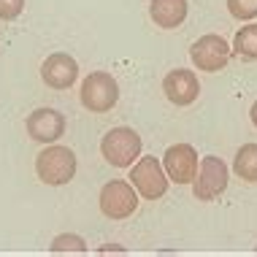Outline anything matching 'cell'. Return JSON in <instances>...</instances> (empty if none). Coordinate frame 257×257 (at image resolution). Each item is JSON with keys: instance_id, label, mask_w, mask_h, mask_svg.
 I'll return each mask as SVG.
<instances>
[{"instance_id": "obj_1", "label": "cell", "mask_w": 257, "mask_h": 257, "mask_svg": "<svg viewBox=\"0 0 257 257\" xmlns=\"http://www.w3.org/2000/svg\"><path fill=\"white\" fill-rule=\"evenodd\" d=\"M36 173L44 184L62 187L76 176V155L73 149L60 147L57 141L46 144V149L36 157Z\"/></svg>"}, {"instance_id": "obj_13", "label": "cell", "mask_w": 257, "mask_h": 257, "mask_svg": "<svg viewBox=\"0 0 257 257\" xmlns=\"http://www.w3.org/2000/svg\"><path fill=\"white\" fill-rule=\"evenodd\" d=\"M233 171L244 182H257V144H244V147L235 152Z\"/></svg>"}, {"instance_id": "obj_16", "label": "cell", "mask_w": 257, "mask_h": 257, "mask_svg": "<svg viewBox=\"0 0 257 257\" xmlns=\"http://www.w3.org/2000/svg\"><path fill=\"white\" fill-rule=\"evenodd\" d=\"M227 11L238 22H252L257 17V0H227Z\"/></svg>"}, {"instance_id": "obj_8", "label": "cell", "mask_w": 257, "mask_h": 257, "mask_svg": "<svg viewBox=\"0 0 257 257\" xmlns=\"http://www.w3.org/2000/svg\"><path fill=\"white\" fill-rule=\"evenodd\" d=\"M25 130L33 141L54 144L62 138V133H65V116H62L57 108H36L33 114H27Z\"/></svg>"}, {"instance_id": "obj_11", "label": "cell", "mask_w": 257, "mask_h": 257, "mask_svg": "<svg viewBox=\"0 0 257 257\" xmlns=\"http://www.w3.org/2000/svg\"><path fill=\"white\" fill-rule=\"evenodd\" d=\"M163 92L173 106H190V103H195L198 95H200L198 76L192 71H187V68H176V71L165 73Z\"/></svg>"}, {"instance_id": "obj_2", "label": "cell", "mask_w": 257, "mask_h": 257, "mask_svg": "<svg viewBox=\"0 0 257 257\" xmlns=\"http://www.w3.org/2000/svg\"><path fill=\"white\" fill-rule=\"evenodd\" d=\"M100 155L114 168H130L141 157V136L133 127H114L103 136Z\"/></svg>"}, {"instance_id": "obj_3", "label": "cell", "mask_w": 257, "mask_h": 257, "mask_svg": "<svg viewBox=\"0 0 257 257\" xmlns=\"http://www.w3.org/2000/svg\"><path fill=\"white\" fill-rule=\"evenodd\" d=\"M81 106L87 111H92V114H106L116 106V100H119V84H116V79L106 71H95L89 73L84 81H81Z\"/></svg>"}, {"instance_id": "obj_6", "label": "cell", "mask_w": 257, "mask_h": 257, "mask_svg": "<svg viewBox=\"0 0 257 257\" xmlns=\"http://www.w3.org/2000/svg\"><path fill=\"white\" fill-rule=\"evenodd\" d=\"M100 211L103 217L108 219H127L136 214L138 208V192L130 182H122V179H114V182L103 184L100 190Z\"/></svg>"}, {"instance_id": "obj_20", "label": "cell", "mask_w": 257, "mask_h": 257, "mask_svg": "<svg viewBox=\"0 0 257 257\" xmlns=\"http://www.w3.org/2000/svg\"><path fill=\"white\" fill-rule=\"evenodd\" d=\"M254 252H257V246H254Z\"/></svg>"}, {"instance_id": "obj_7", "label": "cell", "mask_w": 257, "mask_h": 257, "mask_svg": "<svg viewBox=\"0 0 257 257\" xmlns=\"http://www.w3.org/2000/svg\"><path fill=\"white\" fill-rule=\"evenodd\" d=\"M190 60L198 71L217 73L227 65V60H230V46H227V41L222 36L208 33V36H200L195 44L190 46Z\"/></svg>"}, {"instance_id": "obj_9", "label": "cell", "mask_w": 257, "mask_h": 257, "mask_svg": "<svg viewBox=\"0 0 257 257\" xmlns=\"http://www.w3.org/2000/svg\"><path fill=\"white\" fill-rule=\"evenodd\" d=\"M163 168L168 173V182L176 184H192L198 173V152L190 144H176L168 147V152L163 155Z\"/></svg>"}, {"instance_id": "obj_4", "label": "cell", "mask_w": 257, "mask_h": 257, "mask_svg": "<svg viewBox=\"0 0 257 257\" xmlns=\"http://www.w3.org/2000/svg\"><path fill=\"white\" fill-rule=\"evenodd\" d=\"M130 184L144 200H157L168 192V173L157 157H138L130 165Z\"/></svg>"}, {"instance_id": "obj_17", "label": "cell", "mask_w": 257, "mask_h": 257, "mask_svg": "<svg viewBox=\"0 0 257 257\" xmlns=\"http://www.w3.org/2000/svg\"><path fill=\"white\" fill-rule=\"evenodd\" d=\"M22 11H25V0H0V19L3 22L17 19Z\"/></svg>"}, {"instance_id": "obj_12", "label": "cell", "mask_w": 257, "mask_h": 257, "mask_svg": "<svg viewBox=\"0 0 257 257\" xmlns=\"http://www.w3.org/2000/svg\"><path fill=\"white\" fill-rule=\"evenodd\" d=\"M152 22L163 30H173L187 19V0H152L149 3Z\"/></svg>"}, {"instance_id": "obj_19", "label": "cell", "mask_w": 257, "mask_h": 257, "mask_svg": "<svg viewBox=\"0 0 257 257\" xmlns=\"http://www.w3.org/2000/svg\"><path fill=\"white\" fill-rule=\"evenodd\" d=\"M249 116H252V124L257 127V100H254V106H252V111H249Z\"/></svg>"}, {"instance_id": "obj_18", "label": "cell", "mask_w": 257, "mask_h": 257, "mask_svg": "<svg viewBox=\"0 0 257 257\" xmlns=\"http://www.w3.org/2000/svg\"><path fill=\"white\" fill-rule=\"evenodd\" d=\"M98 252H100V254H108V252H114V254H124V246H119V244H106V246H100Z\"/></svg>"}, {"instance_id": "obj_10", "label": "cell", "mask_w": 257, "mask_h": 257, "mask_svg": "<svg viewBox=\"0 0 257 257\" xmlns=\"http://www.w3.org/2000/svg\"><path fill=\"white\" fill-rule=\"evenodd\" d=\"M41 79H44V84L52 87V89H68V87L76 84V79H79V62L65 52H54L44 60V65H41Z\"/></svg>"}, {"instance_id": "obj_14", "label": "cell", "mask_w": 257, "mask_h": 257, "mask_svg": "<svg viewBox=\"0 0 257 257\" xmlns=\"http://www.w3.org/2000/svg\"><path fill=\"white\" fill-rule=\"evenodd\" d=\"M233 49H235L238 57H244V60H257V25L254 22L244 25L238 33H235Z\"/></svg>"}, {"instance_id": "obj_5", "label": "cell", "mask_w": 257, "mask_h": 257, "mask_svg": "<svg viewBox=\"0 0 257 257\" xmlns=\"http://www.w3.org/2000/svg\"><path fill=\"white\" fill-rule=\"evenodd\" d=\"M227 179L230 171L217 155H206L198 165V173L192 179V195L195 200H214L227 190Z\"/></svg>"}, {"instance_id": "obj_15", "label": "cell", "mask_w": 257, "mask_h": 257, "mask_svg": "<svg viewBox=\"0 0 257 257\" xmlns=\"http://www.w3.org/2000/svg\"><path fill=\"white\" fill-rule=\"evenodd\" d=\"M52 254H84L87 252V241L76 233H62L49 244Z\"/></svg>"}]
</instances>
